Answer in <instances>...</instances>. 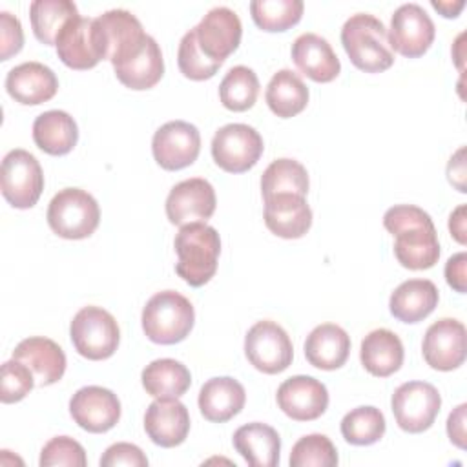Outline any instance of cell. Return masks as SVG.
I'll use <instances>...</instances> for the list:
<instances>
[{"label":"cell","instance_id":"16","mask_svg":"<svg viewBox=\"0 0 467 467\" xmlns=\"http://www.w3.org/2000/svg\"><path fill=\"white\" fill-rule=\"evenodd\" d=\"M69 414L80 429L100 434L113 429L120 420V401L113 390L88 385L71 396Z\"/></svg>","mask_w":467,"mask_h":467},{"label":"cell","instance_id":"40","mask_svg":"<svg viewBox=\"0 0 467 467\" xmlns=\"http://www.w3.org/2000/svg\"><path fill=\"white\" fill-rule=\"evenodd\" d=\"M177 64L181 73L190 78V80H206L212 78L217 69L221 67L219 62L210 60L199 47L195 29L192 27L186 31L179 42V51H177Z\"/></svg>","mask_w":467,"mask_h":467},{"label":"cell","instance_id":"1","mask_svg":"<svg viewBox=\"0 0 467 467\" xmlns=\"http://www.w3.org/2000/svg\"><path fill=\"white\" fill-rule=\"evenodd\" d=\"M383 226L396 237L394 255L409 270L432 268L440 243L431 215L414 204H396L383 215Z\"/></svg>","mask_w":467,"mask_h":467},{"label":"cell","instance_id":"12","mask_svg":"<svg viewBox=\"0 0 467 467\" xmlns=\"http://www.w3.org/2000/svg\"><path fill=\"white\" fill-rule=\"evenodd\" d=\"M434 35V22L420 4H401L390 16L389 42L392 51L403 57H421L431 47Z\"/></svg>","mask_w":467,"mask_h":467},{"label":"cell","instance_id":"24","mask_svg":"<svg viewBox=\"0 0 467 467\" xmlns=\"http://www.w3.org/2000/svg\"><path fill=\"white\" fill-rule=\"evenodd\" d=\"M292 60L297 69L314 82H330L341 71L339 58L332 46L317 33H303L294 40Z\"/></svg>","mask_w":467,"mask_h":467},{"label":"cell","instance_id":"13","mask_svg":"<svg viewBox=\"0 0 467 467\" xmlns=\"http://www.w3.org/2000/svg\"><path fill=\"white\" fill-rule=\"evenodd\" d=\"M151 151L161 168L182 170L199 157L201 133L186 120H170L153 133Z\"/></svg>","mask_w":467,"mask_h":467},{"label":"cell","instance_id":"4","mask_svg":"<svg viewBox=\"0 0 467 467\" xmlns=\"http://www.w3.org/2000/svg\"><path fill=\"white\" fill-rule=\"evenodd\" d=\"M142 330L146 337L159 345H175L193 328L195 310L188 297L175 290L153 294L142 308Z\"/></svg>","mask_w":467,"mask_h":467},{"label":"cell","instance_id":"30","mask_svg":"<svg viewBox=\"0 0 467 467\" xmlns=\"http://www.w3.org/2000/svg\"><path fill=\"white\" fill-rule=\"evenodd\" d=\"M403 343L389 328H376L368 332L359 348V359L367 372L378 378H387L403 365Z\"/></svg>","mask_w":467,"mask_h":467},{"label":"cell","instance_id":"44","mask_svg":"<svg viewBox=\"0 0 467 467\" xmlns=\"http://www.w3.org/2000/svg\"><path fill=\"white\" fill-rule=\"evenodd\" d=\"M24 46V31L20 20L9 11L0 13V60L16 55Z\"/></svg>","mask_w":467,"mask_h":467},{"label":"cell","instance_id":"39","mask_svg":"<svg viewBox=\"0 0 467 467\" xmlns=\"http://www.w3.org/2000/svg\"><path fill=\"white\" fill-rule=\"evenodd\" d=\"M290 467H334L337 451L325 434H306L299 438L290 451Z\"/></svg>","mask_w":467,"mask_h":467},{"label":"cell","instance_id":"28","mask_svg":"<svg viewBox=\"0 0 467 467\" xmlns=\"http://www.w3.org/2000/svg\"><path fill=\"white\" fill-rule=\"evenodd\" d=\"M234 447L252 467H274L279 463L281 438L266 423L252 421L234 432Z\"/></svg>","mask_w":467,"mask_h":467},{"label":"cell","instance_id":"19","mask_svg":"<svg viewBox=\"0 0 467 467\" xmlns=\"http://www.w3.org/2000/svg\"><path fill=\"white\" fill-rule=\"evenodd\" d=\"M144 431L159 447H177L190 432V414L177 398H155L144 414Z\"/></svg>","mask_w":467,"mask_h":467},{"label":"cell","instance_id":"41","mask_svg":"<svg viewBox=\"0 0 467 467\" xmlns=\"http://www.w3.org/2000/svg\"><path fill=\"white\" fill-rule=\"evenodd\" d=\"M36 385L33 372L18 359H9L0 372V400L2 403H16L24 400Z\"/></svg>","mask_w":467,"mask_h":467},{"label":"cell","instance_id":"15","mask_svg":"<svg viewBox=\"0 0 467 467\" xmlns=\"http://www.w3.org/2000/svg\"><path fill=\"white\" fill-rule=\"evenodd\" d=\"M215 190L201 177L177 182L166 197V215L171 224L184 226L192 223H206L215 212Z\"/></svg>","mask_w":467,"mask_h":467},{"label":"cell","instance_id":"43","mask_svg":"<svg viewBox=\"0 0 467 467\" xmlns=\"http://www.w3.org/2000/svg\"><path fill=\"white\" fill-rule=\"evenodd\" d=\"M119 465L146 467L148 458L140 451V447L128 441H119L106 449V452L100 458V467H119Z\"/></svg>","mask_w":467,"mask_h":467},{"label":"cell","instance_id":"42","mask_svg":"<svg viewBox=\"0 0 467 467\" xmlns=\"http://www.w3.org/2000/svg\"><path fill=\"white\" fill-rule=\"evenodd\" d=\"M38 463L40 467H51V465L86 467L88 458H86L84 447L77 440L69 436H55L42 447Z\"/></svg>","mask_w":467,"mask_h":467},{"label":"cell","instance_id":"7","mask_svg":"<svg viewBox=\"0 0 467 467\" xmlns=\"http://www.w3.org/2000/svg\"><path fill=\"white\" fill-rule=\"evenodd\" d=\"M93 27L102 60L106 58L113 66L137 53L148 36L140 20L128 9H109L99 15Z\"/></svg>","mask_w":467,"mask_h":467},{"label":"cell","instance_id":"8","mask_svg":"<svg viewBox=\"0 0 467 467\" xmlns=\"http://www.w3.org/2000/svg\"><path fill=\"white\" fill-rule=\"evenodd\" d=\"M4 199L20 210L31 208L42 195L44 171L40 162L27 150H11L5 153L0 170Z\"/></svg>","mask_w":467,"mask_h":467},{"label":"cell","instance_id":"46","mask_svg":"<svg viewBox=\"0 0 467 467\" xmlns=\"http://www.w3.org/2000/svg\"><path fill=\"white\" fill-rule=\"evenodd\" d=\"M465 409L467 405L462 403L447 418L449 440L460 449H465Z\"/></svg>","mask_w":467,"mask_h":467},{"label":"cell","instance_id":"38","mask_svg":"<svg viewBox=\"0 0 467 467\" xmlns=\"http://www.w3.org/2000/svg\"><path fill=\"white\" fill-rule=\"evenodd\" d=\"M303 0H254L250 13L263 31H286L301 20Z\"/></svg>","mask_w":467,"mask_h":467},{"label":"cell","instance_id":"29","mask_svg":"<svg viewBox=\"0 0 467 467\" xmlns=\"http://www.w3.org/2000/svg\"><path fill=\"white\" fill-rule=\"evenodd\" d=\"M117 78L130 89H150L164 75L162 51L153 36H146L144 44L124 62L113 66Z\"/></svg>","mask_w":467,"mask_h":467},{"label":"cell","instance_id":"11","mask_svg":"<svg viewBox=\"0 0 467 467\" xmlns=\"http://www.w3.org/2000/svg\"><path fill=\"white\" fill-rule=\"evenodd\" d=\"M244 354L250 365L265 374L286 370L294 358V347L286 330L275 321H257L244 336Z\"/></svg>","mask_w":467,"mask_h":467},{"label":"cell","instance_id":"6","mask_svg":"<svg viewBox=\"0 0 467 467\" xmlns=\"http://www.w3.org/2000/svg\"><path fill=\"white\" fill-rule=\"evenodd\" d=\"M69 336L75 350L82 358L100 361L115 354L120 341V328L108 310L89 305L73 316Z\"/></svg>","mask_w":467,"mask_h":467},{"label":"cell","instance_id":"32","mask_svg":"<svg viewBox=\"0 0 467 467\" xmlns=\"http://www.w3.org/2000/svg\"><path fill=\"white\" fill-rule=\"evenodd\" d=\"M266 104L281 119L301 113L308 104V88L292 69H279L272 75L266 93Z\"/></svg>","mask_w":467,"mask_h":467},{"label":"cell","instance_id":"21","mask_svg":"<svg viewBox=\"0 0 467 467\" xmlns=\"http://www.w3.org/2000/svg\"><path fill=\"white\" fill-rule=\"evenodd\" d=\"M265 224L283 239H299L312 226V210L305 195L275 193L265 199Z\"/></svg>","mask_w":467,"mask_h":467},{"label":"cell","instance_id":"34","mask_svg":"<svg viewBox=\"0 0 467 467\" xmlns=\"http://www.w3.org/2000/svg\"><path fill=\"white\" fill-rule=\"evenodd\" d=\"M77 16L78 9L71 0H33L29 5L33 33L46 46H55L60 31Z\"/></svg>","mask_w":467,"mask_h":467},{"label":"cell","instance_id":"5","mask_svg":"<svg viewBox=\"0 0 467 467\" xmlns=\"http://www.w3.org/2000/svg\"><path fill=\"white\" fill-rule=\"evenodd\" d=\"M99 221V202L86 190L64 188L49 201L47 224L58 237L86 239L97 230Z\"/></svg>","mask_w":467,"mask_h":467},{"label":"cell","instance_id":"10","mask_svg":"<svg viewBox=\"0 0 467 467\" xmlns=\"http://www.w3.org/2000/svg\"><path fill=\"white\" fill-rule=\"evenodd\" d=\"M390 407L398 427L418 434L434 423L441 407V396L432 383L407 381L394 390Z\"/></svg>","mask_w":467,"mask_h":467},{"label":"cell","instance_id":"37","mask_svg":"<svg viewBox=\"0 0 467 467\" xmlns=\"http://www.w3.org/2000/svg\"><path fill=\"white\" fill-rule=\"evenodd\" d=\"M385 429L383 412L372 405L356 407L341 420V434L350 445H372L383 438Z\"/></svg>","mask_w":467,"mask_h":467},{"label":"cell","instance_id":"2","mask_svg":"<svg viewBox=\"0 0 467 467\" xmlns=\"http://www.w3.org/2000/svg\"><path fill=\"white\" fill-rule=\"evenodd\" d=\"M341 44L350 62L365 73H381L394 64L385 24L368 13H356L341 27Z\"/></svg>","mask_w":467,"mask_h":467},{"label":"cell","instance_id":"45","mask_svg":"<svg viewBox=\"0 0 467 467\" xmlns=\"http://www.w3.org/2000/svg\"><path fill=\"white\" fill-rule=\"evenodd\" d=\"M465 266H467V255L465 252H458L452 257L447 259L445 263V279L449 283V286H452L456 292L463 294L467 290V274H465Z\"/></svg>","mask_w":467,"mask_h":467},{"label":"cell","instance_id":"31","mask_svg":"<svg viewBox=\"0 0 467 467\" xmlns=\"http://www.w3.org/2000/svg\"><path fill=\"white\" fill-rule=\"evenodd\" d=\"M33 140L42 151L49 155H66L77 146V122L67 111H44L33 122Z\"/></svg>","mask_w":467,"mask_h":467},{"label":"cell","instance_id":"35","mask_svg":"<svg viewBox=\"0 0 467 467\" xmlns=\"http://www.w3.org/2000/svg\"><path fill=\"white\" fill-rule=\"evenodd\" d=\"M308 192V171L294 159H275L272 161L261 177L263 199L275 193H297L306 195Z\"/></svg>","mask_w":467,"mask_h":467},{"label":"cell","instance_id":"17","mask_svg":"<svg viewBox=\"0 0 467 467\" xmlns=\"http://www.w3.org/2000/svg\"><path fill=\"white\" fill-rule=\"evenodd\" d=\"M421 352L436 370H454L465 361V327L454 317H441L434 321L421 343Z\"/></svg>","mask_w":467,"mask_h":467},{"label":"cell","instance_id":"47","mask_svg":"<svg viewBox=\"0 0 467 467\" xmlns=\"http://www.w3.org/2000/svg\"><path fill=\"white\" fill-rule=\"evenodd\" d=\"M463 153H465V148H460L456 151V155L451 157V162L456 164L454 166H447V173H449V181L460 190V192H465V184H463V179H465V161H463Z\"/></svg>","mask_w":467,"mask_h":467},{"label":"cell","instance_id":"18","mask_svg":"<svg viewBox=\"0 0 467 467\" xmlns=\"http://www.w3.org/2000/svg\"><path fill=\"white\" fill-rule=\"evenodd\" d=\"M279 409L296 421L317 420L328 407L327 387L312 376H292L277 389Z\"/></svg>","mask_w":467,"mask_h":467},{"label":"cell","instance_id":"26","mask_svg":"<svg viewBox=\"0 0 467 467\" xmlns=\"http://www.w3.org/2000/svg\"><path fill=\"white\" fill-rule=\"evenodd\" d=\"M350 354V337L336 323L317 325L305 341L306 361L321 370H336L345 365Z\"/></svg>","mask_w":467,"mask_h":467},{"label":"cell","instance_id":"20","mask_svg":"<svg viewBox=\"0 0 467 467\" xmlns=\"http://www.w3.org/2000/svg\"><path fill=\"white\" fill-rule=\"evenodd\" d=\"M5 89L11 99L26 106H36L55 97L58 78L55 71L42 62H22L9 69Z\"/></svg>","mask_w":467,"mask_h":467},{"label":"cell","instance_id":"23","mask_svg":"<svg viewBox=\"0 0 467 467\" xmlns=\"http://www.w3.org/2000/svg\"><path fill=\"white\" fill-rule=\"evenodd\" d=\"M13 358L29 367L40 387L57 383L66 372V354L60 345L49 337L33 336L22 339L15 347Z\"/></svg>","mask_w":467,"mask_h":467},{"label":"cell","instance_id":"48","mask_svg":"<svg viewBox=\"0 0 467 467\" xmlns=\"http://www.w3.org/2000/svg\"><path fill=\"white\" fill-rule=\"evenodd\" d=\"M449 230L451 235H454V239L458 243H465V204H460L449 217Z\"/></svg>","mask_w":467,"mask_h":467},{"label":"cell","instance_id":"3","mask_svg":"<svg viewBox=\"0 0 467 467\" xmlns=\"http://www.w3.org/2000/svg\"><path fill=\"white\" fill-rule=\"evenodd\" d=\"M177 252L175 272L192 286L206 285L217 272L221 239L213 226L192 223L181 226L173 241Z\"/></svg>","mask_w":467,"mask_h":467},{"label":"cell","instance_id":"36","mask_svg":"<svg viewBox=\"0 0 467 467\" xmlns=\"http://www.w3.org/2000/svg\"><path fill=\"white\" fill-rule=\"evenodd\" d=\"M259 95V78L252 67L234 66L219 84V99L230 111L250 109Z\"/></svg>","mask_w":467,"mask_h":467},{"label":"cell","instance_id":"33","mask_svg":"<svg viewBox=\"0 0 467 467\" xmlns=\"http://www.w3.org/2000/svg\"><path fill=\"white\" fill-rule=\"evenodd\" d=\"M142 387L153 398H181L192 383V374L177 359L161 358L144 367Z\"/></svg>","mask_w":467,"mask_h":467},{"label":"cell","instance_id":"49","mask_svg":"<svg viewBox=\"0 0 467 467\" xmlns=\"http://www.w3.org/2000/svg\"><path fill=\"white\" fill-rule=\"evenodd\" d=\"M431 4H432V7L436 9V11H440L443 16H447V18H454V16H458V13L463 9V5H465V2L463 0H431Z\"/></svg>","mask_w":467,"mask_h":467},{"label":"cell","instance_id":"22","mask_svg":"<svg viewBox=\"0 0 467 467\" xmlns=\"http://www.w3.org/2000/svg\"><path fill=\"white\" fill-rule=\"evenodd\" d=\"M93 20L78 15L66 24L57 38V55L71 69H89L102 60Z\"/></svg>","mask_w":467,"mask_h":467},{"label":"cell","instance_id":"27","mask_svg":"<svg viewBox=\"0 0 467 467\" xmlns=\"http://www.w3.org/2000/svg\"><path fill=\"white\" fill-rule=\"evenodd\" d=\"M440 294L429 279H407L394 288L389 299L390 314L403 323L425 319L438 305Z\"/></svg>","mask_w":467,"mask_h":467},{"label":"cell","instance_id":"9","mask_svg":"<svg viewBox=\"0 0 467 467\" xmlns=\"http://www.w3.org/2000/svg\"><path fill=\"white\" fill-rule=\"evenodd\" d=\"M263 148L259 131L243 122L224 124L212 139V157L228 173H243L254 168Z\"/></svg>","mask_w":467,"mask_h":467},{"label":"cell","instance_id":"14","mask_svg":"<svg viewBox=\"0 0 467 467\" xmlns=\"http://www.w3.org/2000/svg\"><path fill=\"white\" fill-rule=\"evenodd\" d=\"M193 29L201 51L219 64L239 47L243 36L241 18L226 5L212 7Z\"/></svg>","mask_w":467,"mask_h":467},{"label":"cell","instance_id":"25","mask_svg":"<svg viewBox=\"0 0 467 467\" xmlns=\"http://www.w3.org/2000/svg\"><path fill=\"white\" fill-rule=\"evenodd\" d=\"M244 387L230 376H217L208 379L201 387L197 400L201 414L213 423H224L237 416L244 407Z\"/></svg>","mask_w":467,"mask_h":467}]
</instances>
